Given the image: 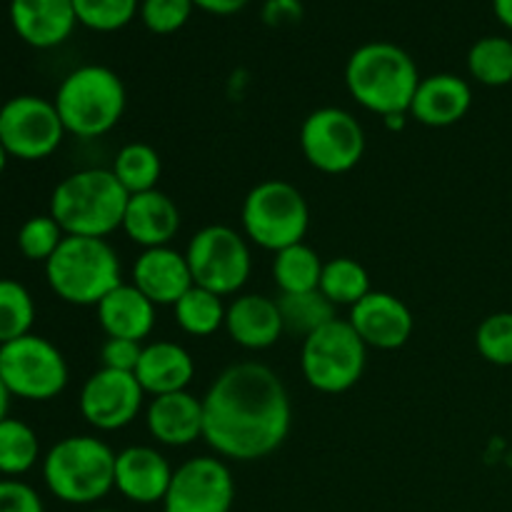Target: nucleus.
Returning <instances> with one entry per match:
<instances>
[{
    "label": "nucleus",
    "instance_id": "f257e3e1",
    "mask_svg": "<svg viewBox=\"0 0 512 512\" xmlns=\"http://www.w3.org/2000/svg\"><path fill=\"white\" fill-rule=\"evenodd\" d=\"M203 440L218 458L255 463L288 440L293 403L280 375L255 360L228 365L203 395Z\"/></svg>",
    "mask_w": 512,
    "mask_h": 512
},
{
    "label": "nucleus",
    "instance_id": "f03ea898",
    "mask_svg": "<svg viewBox=\"0 0 512 512\" xmlns=\"http://www.w3.org/2000/svg\"><path fill=\"white\" fill-rule=\"evenodd\" d=\"M420 78L423 75L413 55L390 40L358 45L345 63V88L350 98L380 118L408 115Z\"/></svg>",
    "mask_w": 512,
    "mask_h": 512
},
{
    "label": "nucleus",
    "instance_id": "7ed1b4c3",
    "mask_svg": "<svg viewBox=\"0 0 512 512\" xmlns=\"http://www.w3.org/2000/svg\"><path fill=\"white\" fill-rule=\"evenodd\" d=\"M128 190L110 168H83L65 175L50 195L48 213L65 235L108 238L123 228Z\"/></svg>",
    "mask_w": 512,
    "mask_h": 512
},
{
    "label": "nucleus",
    "instance_id": "20e7f679",
    "mask_svg": "<svg viewBox=\"0 0 512 512\" xmlns=\"http://www.w3.org/2000/svg\"><path fill=\"white\" fill-rule=\"evenodd\" d=\"M115 455L98 435H68L45 453V488L60 503H98L115 490Z\"/></svg>",
    "mask_w": 512,
    "mask_h": 512
},
{
    "label": "nucleus",
    "instance_id": "39448f33",
    "mask_svg": "<svg viewBox=\"0 0 512 512\" xmlns=\"http://www.w3.org/2000/svg\"><path fill=\"white\" fill-rule=\"evenodd\" d=\"M45 280L63 303L95 308L110 290L123 283L118 250L108 238L65 235L53 258L45 263Z\"/></svg>",
    "mask_w": 512,
    "mask_h": 512
},
{
    "label": "nucleus",
    "instance_id": "423d86ee",
    "mask_svg": "<svg viewBox=\"0 0 512 512\" xmlns=\"http://www.w3.org/2000/svg\"><path fill=\"white\" fill-rule=\"evenodd\" d=\"M65 133L93 140L110 133L123 120L128 93L108 65H80L60 80L53 98Z\"/></svg>",
    "mask_w": 512,
    "mask_h": 512
},
{
    "label": "nucleus",
    "instance_id": "0eeeda50",
    "mask_svg": "<svg viewBox=\"0 0 512 512\" xmlns=\"http://www.w3.org/2000/svg\"><path fill=\"white\" fill-rule=\"evenodd\" d=\"M240 223L250 243L278 253L288 245L305 243L310 228L308 200L288 180H263L245 195Z\"/></svg>",
    "mask_w": 512,
    "mask_h": 512
},
{
    "label": "nucleus",
    "instance_id": "6e6552de",
    "mask_svg": "<svg viewBox=\"0 0 512 512\" xmlns=\"http://www.w3.org/2000/svg\"><path fill=\"white\" fill-rule=\"evenodd\" d=\"M368 365V345L343 318L330 320L303 340L300 370L305 383L325 395L348 393L360 383Z\"/></svg>",
    "mask_w": 512,
    "mask_h": 512
},
{
    "label": "nucleus",
    "instance_id": "1a4fd4ad",
    "mask_svg": "<svg viewBox=\"0 0 512 512\" xmlns=\"http://www.w3.org/2000/svg\"><path fill=\"white\" fill-rule=\"evenodd\" d=\"M193 283L228 298L240 295L253 273L250 240L230 225H205L185 248Z\"/></svg>",
    "mask_w": 512,
    "mask_h": 512
},
{
    "label": "nucleus",
    "instance_id": "9d476101",
    "mask_svg": "<svg viewBox=\"0 0 512 512\" xmlns=\"http://www.w3.org/2000/svg\"><path fill=\"white\" fill-rule=\"evenodd\" d=\"M0 378L13 398L48 403L68 388L70 368L58 345L28 333L0 345Z\"/></svg>",
    "mask_w": 512,
    "mask_h": 512
},
{
    "label": "nucleus",
    "instance_id": "9b49d317",
    "mask_svg": "<svg viewBox=\"0 0 512 512\" xmlns=\"http://www.w3.org/2000/svg\"><path fill=\"white\" fill-rule=\"evenodd\" d=\"M300 150L325 175L350 173L365 155V128L350 110L325 105L300 125Z\"/></svg>",
    "mask_w": 512,
    "mask_h": 512
},
{
    "label": "nucleus",
    "instance_id": "f8f14e48",
    "mask_svg": "<svg viewBox=\"0 0 512 512\" xmlns=\"http://www.w3.org/2000/svg\"><path fill=\"white\" fill-rule=\"evenodd\" d=\"M65 135L53 100L25 93L0 105V143L10 158L25 163L50 158Z\"/></svg>",
    "mask_w": 512,
    "mask_h": 512
},
{
    "label": "nucleus",
    "instance_id": "ddd939ff",
    "mask_svg": "<svg viewBox=\"0 0 512 512\" xmlns=\"http://www.w3.org/2000/svg\"><path fill=\"white\" fill-rule=\"evenodd\" d=\"M235 503V478L218 455H195L173 470L163 512H230Z\"/></svg>",
    "mask_w": 512,
    "mask_h": 512
},
{
    "label": "nucleus",
    "instance_id": "4468645a",
    "mask_svg": "<svg viewBox=\"0 0 512 512\" xmlns=\"http://www.w3.org/2000/svg\"><path fill=\"white\" fill-rule=\"evenodd\" d=\"M145 390L135 373L98 368L80 388L78 408L85 423L98 433H115L135 423L145 408Z\"/></svg>",
    "mask_w": 512,
    "mask_h": 512
},
{
    "label": "nucleus",
    "instance_id": "2eb2a0df",
    "mask_svg": "<svg viewBox=\"0 0 512 512\" xmlns=\"http://www.w3.org/2000/svg\"><path fill=\"white\" fill-rule=\"evenodd\" d=\"M348 323L360 340L375 350L403 348L415 330V318L408 305L385 290H370L358 305H353Z\"/></svg>",
    "mask_w": 512,
    "mask_h": 512
},
{
    "label": "nucleus",
    "instance_id": "dca6fc26",
    "mask_svg": "<svg viewBox=\"0 0 512 512\" xmlns=\"http://www.w3.org/2000/svg\"><path fill=\"white\" fill-rule=\"evenodd\" d=\"M173 470L153 445H130L115 455V490L128 503L158 505L165 500Z\"/></svg>",
    "mask_w": 512,
    "mask_h": 512
},
{
    "label": "nucleus",
    "instance_id": "f3484780",
    "mask_svg": "<svg viewBox=\"0 0 512 512\" xmlns=\"http://www.w3.org/2000/svg\"><path fill=\"white\" fill-rule=\"evenodd\" d=\"M130 278H133L130 283L158 308H165V305L173 308L195 285L185 250H175L173 245L143 250L135 258Z\"/></svg>",
    "mask_w": 512,
    "mask_h": 512
},
{
    "label": "nucleus",
    "instance_id": "a211bd4d",
    "mask_svg": "<svg viewBox=\"0 0 512 512\" xmlns=\"http://www.w3.org/2000/svg\"><path fill=\"white\" fill-rule=\"evenodd\" d=\"M145 428L150 438L165 448H188L203 440V398L190 390L150 398L145 408Z\"/></svg>",
    "mask_w": 512,
    "mask_h": 512
},
{
    "label": "nucleus",
    "instance_id": "6ab92c4d",
    "mask_svg": "<svg viewBox=\"0 0 512 512\" xmlns=\"http://www.w3.org/2000/svg\"><path fill=\"white\" fill-rule=\"evenodd\" d=\"M10 25L25 45L58 48L78 28L73 0H10Z\"/></svg>",
    "mask_w": 512,
    "mask_h": 512
},
{
    "label": "nucleus",
    "instance_id": "aec40b11",
    "mask_svg": "<svg viewBox=\"0 0 512 512\" xmlns=\"http://www.w3.org/2000/svg\"><path fill=\"white\" fill-rule=\"evenodd\" d=\"M225 333L243 350H268L285 335L278 298L240 293L228 303Z\"/></svg>",
    "mask_w": 512,
    "mask_h": 512
},
{
    "label": "nucleus",
    "instance_id": "412c9836",
    "mask_svg": "<svg viewBox=\"0 0 512 512\" xmlns=\"http://www.w3.org/2000/svg\"><path fill=\"white\" fill-rule=\"evenodd\" d=\"M180 208L163 190H148V193L130 195L128 208L123 215V233L130 243L140 245L143 250L163 248L175 240L180 233Z\"/></svg>",
    "mask_w": 512,
    "mask_h": 512
},
{
    "label": "nucleus",
    "instance_id": "4be33fe9",
    "mask_svg": "<svg viewBox=\"0 0 512 512\" xmlns=\"http://www.w3.org/2000/svg\"><path fill=\"white\" fill-rule=\"evenodd\" d=\"M473 108V88L455 73H433L420 78L410 113L428 128H450Z\"/></svg>",
    "mask_w": 512,
    "mask_h": 512
},
{
    "label": "nucleus",
    "instance_id": "5701e85b",
    "mask_svg": "<svg viewBox=\"0 0 512 512\" xmlns=\"http://www.w3.org/2000/svg\"><path fill=\"white\" fill-rule=\"evenodd\" d=\"M135 378L150 398L180 393L193 383L195 360L188 353V348H183L175 340H153V343L143 345Z\"/></svg>",
    "mask_w": 512,
    "mask_h": 512
},
{
    "label": "nucleus",
    "instance_id": "b1692460",
    "mask_svg": "<svg viewBox=\"0 0 512 512\" xmlns=\"http://www.w3.org/2000/svg\"><path fill=\"white\" fill-rule=\"evenodd\" d=\"M98 325L108 338H125L143 343L155 328L158 305L150 303L133 283H120L98 305Z\"/></svg>",
    "mask_w": 512,
    "mask_h": 512
},
{
    "label": "nucleus",
    "instance_id": "393cba45",
    "mask_svg": "<svg viewBox=\"0 0 512 512\" xmlns=\"http://www.w3.org/2000/svg\"><path fill=\"white\" fill-rule=\"evenodd\" d=\"M325 260L308 243H295L273 253V280L280 295L318 290Z\"/></svg>",
    "mask_w": 512,
    "mask_h": 512
},
{
    "label": "nucleus",
    "instance_id": "a878e982",
    "mask_svg": "<svg viewBox=\"0 0 512 512\" xmlns=\"http://www.w3.org/2000/svg\"><path fill=\"white\" fill-rule=\"evenodd\" d=\"M225 313L228 305L220 295L193 285L178 303L173 305V315L178 328L193 338H210L225 328Z\"/></svg>",
    "mask_w": 512,
    "mask_h": 512
},
{
    "label": "nucleus",
    "instance_id": "bb28decb",
    "mask_svg": "<svg viewBox=\"0 0 512 512\" xmlns=\"http://www.w3.org/2000/svg\"><path fill=\"white\" fill-rule=\"evenodd\" d=\"M318 290L335 308H353L373 288H370V275L365 265L348 255H340V258L325 260Z\"/></svg>",
    "mask_w": 512,
    "mask_h": 512
},
{
    "label": "nucleus",
    "instance_id": "cd10ccee",
    "mask_svg": "<svg viewBox=\"0 0 512 512\" xmlns=\"http://www.w3.org/2000/svg\"><path fill=\"white\" fill-rule=\"evenodd\" d=\"M110 170L118 178V183L128 190V195H138L158 188L163 160L153 145L128 143L115 153Z\"/></svg>",
    "mask_w": 512,
    "mask_h": 512
},
{
    "label": "nucleus",
    "instance_id": "c85d7f7f",
    "mask_svg": "<svg viewBox=\"0 0 512 512\" xmlns=\"http://www.w3.org/2000/svg\"><path fill=\"white\" fill-rule=\"evenodd\" d=\"M280 318H283V328L288 335L305 340L335 320V305L325 298L320 290H310V293H285L278 298Z\"/></svg>",
    "mask_w": 512,
    "mask_h": 512
},
{
    "label": "nucleus",
    "instance_id": "c756f323",
    "mask_svg": "<svg viewBox=\"0 0 512 512\" xmlns=\"http://www.w3.org/2000/svg\"><path fill=\"white\" fill-rule=\"evenodd\" d=\"M468 73L488 88H503L512 83V38L483 35L468 50Z\"/></svg>",
    "mask_w": 512,
    "mask_h": 512
},
{
    "label": "nucleus",
    "instance_id": "7c9ffc66",
    "mask_svg": "<svg viewBox=\"0 0 512 512\" xmlns=\"http://www.w3.org/2000/svg\"><path fill=\"white\" fill-rule=\"evenodd\" d=\"M40 460L38 433L18 418L0 420V475L20 478Z\"/></svg>",
    "mask_w": 512,
    "mask_h": 512
},
{
    "label": "nucleus",
    "instance_id": "2f4dec72",
    "mask_svg": "<svg viewBox=\"0 0 512 512\" xmlns=\"http://www.w3.org/2000/svg\"><path fill=\"white\" fill-rule=\"evenodd\" d=\"M35 300L23 283L0 278V345L33 333Z\"/></svg>",
    "mask_w": 512,
    "mask_h": 512
},
{
    "label": "nucleus",
    "instance_id": "473e14b6",
    "mask_svg": "<svg viewBox=\"0 0 512 512\" xmlns=\"http://www.w3.org/2000/svg\"><path fill=\"white\" fill-rule=\"evenodd\" d=\"M75 18L95 33H115L133 23L140 13V0H73Z\"/></svg>",
    "mask_w": 512,
    "mask_h": 512
},
{
    "label": "nucleus",
    "instance_id": "72a5a7b5",
    "mask_svg": "<svg viewBox=\"0 0 512 512\" xmlns=\"http://www.w3.org/2000/svg\"><path fill=\"white\" fill-rule=\"evenodd\" d=\"M15 240H18V250L25 260L45 265L65 240V230L60 228L58 220L50 213L33 215V218L20 225Z\"/></svg>",
    "mask_w": 512,
    "mask_h": 512
},
{
    "label": "nucleus",
    "instance_id": "f704fd0d",
    "mask_svg": "<svg viewBox=\"0 0 512 512\" xmlns=\"http://www.w3.org/2000/svg\"><path fill=\"white\" fill-rule=\"evenodd\" d=\"M475 348L498 368H512V313H493L475 330Z\"/></svg>",
    "mask_w": 512,
    "mask_h": 512
},
{
    "label": "nucleus",
    "instance_id": "c9c22d12",
    "mask_svg": "<svg viewBox=\"0 0 512 512\" xmlns=\"http://www.w3.org/2000/svg\"><path fill=\"white\" fill-rule=\"evenodd\" d=\"M193 0H140V23L153 35H173L193 18Z\"/></svg>",
    "mask_w": 512,
    "mask_h": 512
},
{
    "label": "nucleus",
    "instance_id": "e433bc0d",
    "mask_svg": "<svg viewBox=\"0 0 512 512\" xmlns=\"http://www.w3.org/2000/svg\"><path fill=\"white\" fill-rule=\"evenodd\" d=\"M0 512H45L33 485L18 478H0Z\"/></svg>",
    "mask_w": 512,
    "mask_h": 512
},
{
    "label": "nucleus",
    "instance_id": "4c0bfd02",
    "mask_svg": "<svg viewBox=\"0 0 512 512\" xmlns=\"http://www.w3.org/2000/svg\"><path fill=\"white\" fill-rule=\"evenodd\" d=\"M140 353H143V343L125 338H108L100 348V368L120 370V373H135L138 368Z\"/></svg>",
    "mask_w": 512,
    "mask_h": 512
},
{
    "label": "nucleus",
    "instance_id": "58836bf2",
    "mask_svg": "<svg viewBox=\"0 0 512 512\" xmlns=\"http://www.w3.org/2000/svg\"><path fill=\"white\" fill-rule=\"evenodd\" d=\"M303 0H265L260 18L268 28H290L303 20Z\"/></svg>",
    "mask_w": 512,
    "mask_h": 512
},
{
    "label": "nucleus",
    "instance_id": "ea45409f",
    "mask_svg": "<svg viewBox=\"0 0 512 512\" xmlns=\"http://www.w3.org/2000/svg\"><path fill=\"white\" fill-rule=\"evenodd\" d=\"M195 10H203V13L220 15V18H228V15L240 13V10L248 8L250 0H193Z\"/></svg>",
    "mask_w": 512,
    "mask_h": 512
},
{
    "label": "nucleus",
    "instance_id": "a19ab883",
    "mask_svg": "<svg viewBox=\"0 0 512 512\" xmlns=\"http://www.w3.org/2000/svg\"><path fill=\"white\" fill-rule=\"evenodd\" d=\"M493 13L500 25L512 30V0H493Z\"/></svg>",
    "mask_w": 512,
    "mask_h": 512
},
{
    "label": "nucleus",
    "instance_id": "79ce46f5",
    "mask_svg": "<svg viewBox=\"0 0 512 512\" xmlns=\"http://www.w3.org/2000/svg\"><path fill=\"white\" fill-rule=\"evenodd\" d=\"M10 398H13V395L8 393V388H5L3 378H0V420H3V418H8V410H10Z\"/></svg>",
    "mask_w": 512,
    "mask_h": 512
},
{
    "label": "nucleus",
    "instance_id": "37998d69",
    "mask_svg": "<svg viewBox=\"0 0 512 512\" xmlns=\"http://www.w3.org/2000/svg\"><path fill=\"white\" fill-rule=\"evenodd\" d=\"M385 120V125H388V128L390 130H395V128H403V125H405V120H408V118H405V115H390V118H383Z\"/></svg>",
    "mask_w": 512,
    "mask_h": 512
},
{
    "label": "nucleus",
    "instance_id": "c03bdc74",
    "mask_svg": "<svg viewBox=\"0 0 512 512\" xmlns=\"http://www.w3.org/2000/svg\"><path fill=\"white\" fill-rule=\"evenodd\" d=\"M8 158L10 155L5 153V148H3V143H0V175H3V170H5V165H8Z\"/></svg>",
    "mask_w": 512,
    "mask_h": 512
},
{
    "label": "nucleus",
    "instance_id": "a18cd8bd",
    "mask_svg": "<svg viewBox=\"0 0 512 512\" xmlns=\"http://www.w3.org/2000/svg\"><path fill=\"white\" fill-rule=\"evenodd\" d=\"M90 512H115V510H105V508H98V510H90Z\"/></svg>",
    "mask_w": 512,
    "mask_h": 512
}]
</instances>
